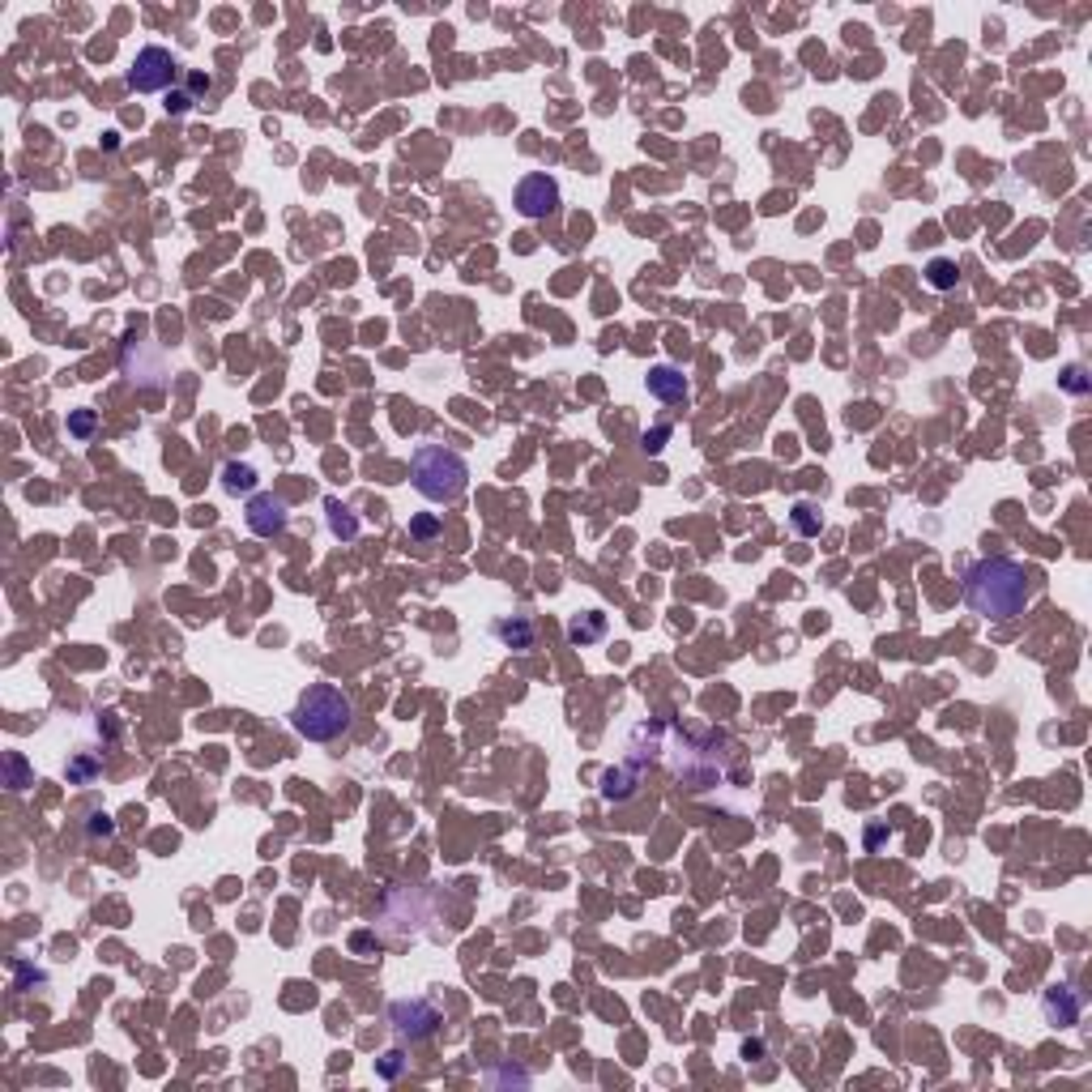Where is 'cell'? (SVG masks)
<instances>
[{
    "label": "cell",
    "instance_id": "cell-16",
    "mask_svg": "<svg viewBox=\"0 0 1092 1092\" xmlns=\"http://www.w3.org/2000/svg\"><path fill=\"white\" fill-rule=\"evenodd\" d=\"M956 282H960V270H956V260L935 257V260L926 265V286H935V291H951Z\"/></svg>",
    "mask_w": 1092,
    "mask_h": 1092
},
{
    "label": "cell",
    "instance_id": "cell-6",
    "mask_svg": "<svg viewBox=\"0 0 1092 1092\" xmlns=\"http://www.w3.org/2000/svg\"><path fill=\"white\" fill-rule=\"evenodd\" d=\"M512 205H517L521 218H551L559 210V179L546 176V171H529L512 192Z\"/></svg>",
    "mask_w": 1092,
    "mask_h": 1092
},
{
    "label": "cell",
    "instance_id": "cell-22",
    "mask_svg": "<svg viewBox=\"0 0 1092 1092\" xmlns=\"http://www.w3.org/2000/svg\"><path fill=\"white\" fill-rule=\"evenodd\" d=\"M86 828H90V836H116V823H111V815H103V810H95Z\"/></svg>",
    "mask_w": 1092,
    "mask_h": 1092
},
{
    "label": "cell",
    "instance_id": "cell-25",
    "mask_svg": "<svg viewBox=\"0 0 1092 1092\" xmlns=\"http://www.w3.org/2000/svg\"><path fill=\"white\" fill-rule=\"evenodd\" d=\"M189 95L201 103V95H210V73H189Z\"/></svg>",
    "mask_w": 1092,
    "mask_h": 1092
},
{
    "label": "cell",
    "instance_id": "cell-19",
    "mask_svg": "<svg viewBox=\"0 0 1092 1092\" xmlns=\"http://www.w3.org/2000/svg\"><path fill=\"white\" fill-rule=\"evenodd\" d=\"M192 107H197V98H192L189 90H171V95H167V116H189Z\"/></svg>",
    "mask_w": 1092,
    "mask_h": 1092
},
{
    "label": "cell",
    "instance_id": "cell-9",
    "mask_svg": "<svg viewBox=\"0 0 1092 1092\" xmlns=\"http://www.w3.org/2000/svg\"><path fill=\"white\" fill-rule=\"evenodd\" d=\"M645 385H649V393H653V397H658V401H687V393H692V385H687V376H683L679 367H670V363L649 367Z\"/></svg>",
    "mask_w": 1092,
    "mask_h": 1092
},
{
    "label": "cell",
    "instance_id": "cell-8",
    "mask_svg": "<svg viewBox=\"0 0 1092 1092\" xmlns=\"http://www.w3.org/2000/svg\"><path fill=\"white\" fill-rule=\"evenodd\" d=\"M1041 1016L1050 1029H1075L1084 1016V994L1071 982H1054V986L1041 994Z\"/></svg>",
    "mask_w": 1092,
    "mask_h": 1092
},
{
    "label": "cell",
    "instance_id": "cell-5",
    "mask_svg": "<svg viewBox=\"0 0 1092 1092\" xmlns=\"http://www.w3.org/2000/svg\"><path fill=\"white\" fill-rule=\"evenodd\" d=\"M388 1024H393V1033H397L401 1041H427V1037H435V1029L444 1024V1016H440V1007H435L431 998H397V1003L388 1007Z\"/></svg>",
    "mask_w": 1092,
    "mask_h": 1092
},
{
    "label": "cell",
    "instance_id": "cell-23",
    "mask_svg": "<svg viewBox=\"0 0 1092 1092\" xmlns=\"http://www.w3.org/2000/svg\"><path fill=\"white\" fill-rule=\"evenodd\" d=\"M95 773H98V764H90V760H73L69 764V781H95Z\"/></svg>",
    "mask_w": 1092,
    "mask_h": 1092
},
{
    "label": "cell",
    "instance_id": "cell-11",
    "mask_svg": "<svg viewBox=\"0 0 1092 1092\" xmlns=\"http://www.w3.org/2000/svg\"><path fill=\"white\" fill-rule=\"evenodd\" d=\"M636 786H640V768L636 764H623V768H611L606 773V781H602V799L606 802H623L632 799Z\"/></svg>",
    "mask_w": 1092,
    "mask_h": 1092
},
{
    "label": "cell",
    "instance_id": "cell-26",
    "mask_svg": "<svg viewBox=\"0 0 1092 1092\" xmlns=\"http://www.w3.org/2000/svg\"><path fill=\"white\" fill-rule=\"evenodd\" d=\"M1084 376V367H1067V376H1063V385L1071 388V393H1084L1088 388V380H1080Z\"/></svg>",
    "mask_w": 1092,
    "mask_h": 1092
},
{
    "label": "cell",
    "instance_id": "cell-7",
    "mask_svg": "<svg viewBox=\"0 0 1092 1092\" xmlns=\"http://www.w3.org/2000/svg\"><path fill=\"white\" fill-rule=\"evenodd\" d=\"M291 521V508H286L282 495L273 491H257L247 495V508H244V525L257 534V538H278Z\"/></svg>",
    "mask_w": 1092,
    "mask_h": 1092
},
{
    "label": "cell",
    "instance_id": "cell-4",
    "mask_svg": "<svg viewBox=\"0 0 1092 1092\" xmlns=\"http://www.w3.org/2000/svg\"><path fill=\"white\" fill-rule=\"evenodd\" d=\"M176 73H179V60L171 56L167 48L150 43V48H142L137 56H132V64H129V90H132V95H163V90H171Z\"/></svg>",
    "mask_w": 1092,
    "mask_h": 1092
},
{
    "label": "cell",
    "instance_id": "cell-21",
    "mask_svg": "<svg viewBox=\"0 0 1092 1092\" xmlns=\"http://www.w3.org/2000/svg\"><path fill=\"white\" fill-rule=\"evenodd\" d=\"M95 431V410H77L69 419V435H77V440H86V435Z\"/></svg>",
    "mask_w": 1092,
    "mask_h": 1092
},
{
    "label": "cell",
    "instance_id": "cell-14",
    "mask_svg": "<svg viewBox=\"0 0 1092 1092\" xmlns=\"http://www.w3.org/2000/svg\"><path fill=\"white\" fill-rule=\"evenodd\" d=\"M257 470L247 466V461H226L223 466V487L231 495H257Z\"/></svg>",
    "mask_w": 1092,
    "mask_h": 1092
},
{
    "label": "cell",
    "instance_id": "cell-12",
    "mask_svg": "<svg viewBox=\"0 0 1092 1092\" xmlns=\"http://www.w3.org/2000/svg\"><path fill=\"white\" fill-rule=\"evenodd\" d=\"M602 636H606V615L602 611H585V615H572V623H568V640L572 645H598Z\"/></svg>",
    "mask_w": 1092,
    "mask_h": 1092
},
{
    "label": "cell",
    "instance_id": "cell-15",
    "mask_svg": "<svg viewBox=\"0 0 1092 1092\" xmlns=\"http://www.w3.org/2000/svg\"><path fill=\"white\" fill-rule=\"evenodd\" d=\"M325 512H329V534L333 538H341V542H351V538H359V517H354L351 508L341 504V500H325Z\"/></svg>",
    "mask_w": 1092,
    "mask_h": 1092
},
{
    "label": "cell",
    "instance_id": "cell-1",
    "mask_svg": "<svg viewBox=\"0 0 1092 1092\" xmlns=\"http://www.w3.org/2000/svg\"><path fill=\"white\" fill-rule=\"evenodd\" d=\"M964 602L986 623H1007L1033 602V585L1016 559H977L964 568Z\"/></svg>",
    "mask_w": 1092,
    "mask_h": 1092
},
{
    "label": "cell",
    "instance_id": "cell-3",
    "mask_svg": "<svg viewBox=\"0 0 1092 1092\" xmlns=\"http://www.w3.org/2000/svg\"><path fill=\"white\" fill-rule=\"evenodd\" d=\"M410 482L431 504H453L470 487V466H466L461 453L444 444H419L410 457Z\"/></svg>",
    "mask_w": 1092,
    "mask_h": 1092
},
{
    "label": "cell",
    "instance_id": "cell-18",
    "mask_svg": "<svg viewBox=\"0 0 1092 1092\" xmlns=\"http://www.w3.org/2000/svg\"><path fill=\"white\" fill-rule=\"evenodd\" d=\"M376 1071L385 1075V1080H397L401 1071H406V1058H401V1050H388V1054H380Z\"/></svg>",
    "mask_w": 1092,
    "mask_h": 1092
},
{
    "label": "cell",
    "instance_id": "cell-2",
    "mask_svg": "<svg viewBox=\"0 0 1092 1092\" xmlns=\"http://www.w3.org/2000/svg\"><path fill=\"white\" fill-rule=\"evenodd\" d=\"M291 726L299 739L307 742H333L354 726V705L351 695L333 687V683H312L299 700H294Z\"/></svg>",
    "mask_w": 1092,
    "mask_h": 1092
},
{
    "label": "cell",
    "instance_id": "cell-20",
    "mask_svg": "<svg viewBox=\"0 0 1092 1092\" xmlns=\"http://www.w3.org/2000/svg\"><path fill=\"white\" fill-rule=\"evenodd\" d=\"M435 534H440V517H431V512H427V517H414V521H410V538L427 542V538H435Z\"/></svg>",
    "mask_w": 1092,
    "mask_h": 1092
},
{
    "label": "cell",
    "instance_id": "cell-10",
    "mask_svg": "<svg viewBox=\"0 0 1092 1092\" xmlns=\"http://www.w3.org/2000/svg\"><path fill=\"white\" fill-rule=\"evenodd\" d=\"M491 632H495V640L504 649H517V653H529L534 649V623L525 619V615H504V619H495L491 623Z\"/></svg>",
    "mask_w": 1092,
    "mask_h": 1092
},
{
    "label": "cell",
    "instance_id": "cell-17",
    "mask_svg": "<svg viewBox=\"0 0 1092 1092\" xmlns=\"http://www.w3.org/2000/svg\"><path fill=\"white\" fill-rule=\"evenodd\" d=\"M5 773H9V789H26L30 786V773H26V760L17 752L5 755Z\"/></svg>",
    "mask_w": 1092,
    "mask_h": 1092
},
{
    "label": "cell",
    "instance_id": "cell-13",
    "mask_svg": "<svg viewBox=\"0 0 1092 1092\" xmlns=\"http://www.w3.org/2000/svg\"><path fill=\"white\" fill-rule=\"evenodd\" d=\"M789 529H794L799 538H820V529H823V512H820V504H810V500H799V504L789 508Z\"/></svg>",
    "mask_w": 1092,
    "mask_h": 1092
},
{
    "label": "cell",
    "instance_id": "cell-24",
    "mask_svg": "<svg viewBox=\"0 0 1092 1092\" xmlns=\"http://www.w3.org/2000/svg\"><path fill=\"white\" fill-rule=\"evenodd\" d=\"M666 440H670V427H653V431H645V440H640V444H645V453H653V457H658Z\"/></svg>",
    "mask_w": 1092,
    "mask_h": 1092
}]
</instances>
